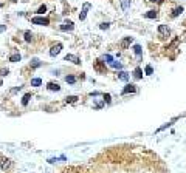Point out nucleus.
Segmentation results:
<instances>
[{"label":"nucleus","mask_w":186,"mask_h":173,"mask_svg":"<svg viewBox=\"0 0 186 173\" xmlns=\"http://www.w3.org/2000/svg\"><path fill=\"white\" fill-rule=\"evenodd\" d=\"M13 167V161L8 158H0V168L2 170H9Z\"/></svg>","instance_id":"nucleus-1"},{"label":"nucleus","mask_w":186,"mask_h":173,"mask_svg":"<svg viewBox=\"0 0 186 173\" xmlns=\"http://www.w3.org/2000/svg\"><path fill=\"white\" fill-rule=\"evenodd\" d=\"M158 34H160V37H167L171 34V30H169V26L167 25H160L158 26Z\"/></svg>","instance_id":"nucleus-2"},{"label":"nucleus","mask_w":186,"mask_h":173,"mask_svg":"<svg viewBox=\"0 0 186 173\" xmlns=\"http://www.w3.org/2000/svg\"><path fill=\"white\" fill-rule=\"evenodd\" d=\"M31 22H33L34 25H48L50 23V20L48 19H45V17H33V19H31Z\"/></svg>","instance_id":"nucleus-3"},{"label":"nucleus","mask_w":186,"mask_h":173,"mask_svg":"<svg viewBox=\"0 0 186 173\" xmlns=\"http://www.w3.org/2000/svg\"><path fill=\"white\" fill-rule=\"evenodd\" d=\"M92 8V5H90V3H84L82 5V11H81V14H79V20H84L85 19V16H87V11H89V9Z\"/></svg>","instance_id":"nucleus-4"},{"label":"nucleus","mask_w":186,"mask_h":173,"mask_svg":"<svg viewBox=\"0 0 186 173\" xmlns=\"http://www.w3.org/2000/svg\"><path fill=\"white\" fill-rule=\"evenodd\" d=\"M73 28H75V25H73L71 20H65V22L61 25V30L62 31H73Z\"/></svg>","instance_id":"nucleus-5"},{"label":"nucleus","mask_w":186,"mask_h":173,"mask_svg":"<svg viewBox=\"0 0 186 173\" xmlns=\"http://www.w3.org/2000/svg\"><path fill=\"white\" fill-rule=\"evenodd\" d=\"M61 49H62V43H56V45H53L51 47V49H50V56H58L59 53H61Z\"/></svg>","instance_id":"nucleus-6"},{"label":"nucleus","mask_w":186,"mask_h":173,"mask_svg":"<svg viewBox=\"0 0 186 173\" xmlns=\"http://www.w3.org/2000/svg\"><path fill=\"white\" fill-rule=\"evenodd\" d=\"M65 61L75 63V65H79V63H81L79 57H78V56H75V54H67V56H65Z\"/></svg>","instance_id":"nucleus-7"},{"label":"nucleus","mask_w":186,"mask_h":173,"mask_svg":"<svg viewBox=\"0 0 186 173\" xmlns=\"http://www.w3.org/2000/svg\"><path fill=\"white\" fill-rule=\"evenodd\" d=\"M136 91V87L133 85V84H127L126 85V88L122 90V94H129V93H135Z\"/></svg>","instance_id":"nucleus-8"},{"label":"nucleus","mask_w":186,"mask_h":173,"mask_svg":"<svg viewBox=\"0 0 186 173\" xmlns=\"http://www.w3.org/2000/svg\"><path fill=\"white\" fill-rule=\"evenodd\" d=\"M48 90H50V91H59V90H61V87H59V84H54V82H50V84H48Z\"/></svg>","instance_id":"nucleus-9"},{"label":"nucleus","mask_w":186,"mask_h":173,"mask_svg":"<svg viewBox=\"0 0 186 173\" xmlns=\"http://www.w3.org/2000/svg\"><path fill=\"white\" fill-rule=\"evenodd\" d=\"M157 16H158V14H157V11H154V9H150V11H147L144 14L146 19H157Z\"/></svg>","instance_id":"nucleus-10"},{"label":"nucleus","mask_w":186,"mask_h":173,"mask_svg":"<svg viewBox=\"0 0 186 173\" xmlns=\"http://www.w3.org/2000/svg\"><path fill=\"white\" fill-rule=\"evenodd\" d=\"M130 43H132V37H126L124 40L121 42V48H122V49H126V48L129 47V45H130Z\"/></svg>","instance_id":"nucleus-11"},{"label":"nucleus","mask_w":186,"mask_h":173,"mask_svg":"<svg viewBox=\"0 0 186 173\" xmlns=\"http://www.w3.org/2000/svg\"><path fill=\"white\" fill-rule=\"evenodd\" d=\"M120 3H121L122 11H127V9H129V6H130V0H120Z\"/></svg>","instance_id":"nucleus-12"},{"label":"nucleus","mask_w":186,"mask_h":173,"mask_svg":"<svg viewBox=\"0 0 186 173\" xmlns=\"http://www.w3.org/2000/svg\"><path fill=\"white\" fill-rule=\"evenodd\" d=\"M40 85H42V79H39V77L31 79V87H40Z\"/></svg>","instance_id":"nucleus-13"},{"label":"nucleus","mask_w":186,"mask_h":173,"mask_svg":"<svg viewBox=\"0 0 186 173\" xmlns=\"http://www.w3.org/2000/svg\"><path fill=\"white\" fill-rule=\"evenodd\" d=\"M133 76H135L136 79H141V77H143V70H141V68H135V71H133Z\"/></svg>","instance_id":"nucleus-14"},{"label":"nucleus","mask_w":186,"mask_h":173,"mask_svg":"<svg viewBox=\"0 0 186 173\" xmlns=\"http://www.w3.org/2000/svg\"><path fill=\"white\" fill-rule=\"evenodd\" d=\"M19 61H20V54H19V53L9 56V62H19Z\"/></svg>","instance_id":"nucleus-15"},{"label":"nucleus","mask_w":186,"mask_h":173,"mask_svg":"<svg viewBox=\"0 0 186 173\" xmlns=\"http://www.w3.org/2000/svg\"><path fill=\"white\" fill-rule=\"evenodd\" d=\"M118 77H120L121 80H127L129 79V74L126 73V71H120V73H118Z\"/></svg>","instance_id":"nucleus-16"},{"label":"nucleus","mask_w":186,"mask_h":173,"mask_svg":"<svg viewBox=\"0 0 186 173\" xmlns=\"http://www.w3.org/2000/svg\"><path fill=\"white\" fill-rule=\"evenodd\" d=\"M183 12V8L181 6H178V8H174V11H172V17H177L178 14H181Z\"/></svg>","instance_id":"nucleus-17"},{"label":"nucleus","mask_w":186,"mask_h":173,"mask_svg":"<svg viewBox=\"0 0 186 173\" xmlns=\"http://www.w3.org/2000/svg\"><path fill=\"white\" fill-rule=\"evenodd\" d=\"M76 101H78V97H76V96H70V97H67V99H65L67 104H75Z\"/></svg>","instance_id":"nucleus-18"},{"label":"nucleus","mask_w":186,"mask_h":173,"mask_svg":"<svg viewBox=\"0 0 186 173\" xmlns=\"http://www.w3.org/2000/svg\"><path fill=\"white\" fill-rule=\"evenodd\" d=\"M133 51H135L136 56H141L143 49H141V47H140V45H135V47H133Z\"/></svg>","instance_id":"nucleus-19"},{"label":"nucleus","mask_w":186,"mask_h":173,"mask_svg":"<svg viewBox=\"0 0 186 173\" xmlns=\"http://www.w3.org/2000/svg\"><path fill=\"white\" fill-rule=\"evenodd\" d=\"M65 82H67V84H75V82H76V77H75V76H67V77H65Z\"/></svg>","instance_id":"nucleus-20"},{"label":"nucleus","mask_w":186,"mask_h":173,"mask_svg":"<svg viewBox=\"0 0 186 173\" xmlns=\"http://www.w3.org/2000/svg\"><path fill=\"white\" fill-rule=\"evenodd\" d=\"M44 12H47V6H45V5H40V6H39V9H37V14L44 16Z\"/></svg>","instance_id":"nucleus-21"},{"label":"nucleus","mask_w":186,"mask_h":173,"mask_svg":"<svg viewBox=\"0 0 186 173\" xmlns=\"http://www.w3.org/2000/svg\"><path fill=\"white\" fill-rule=\"evenodd\" d=\"M25 40H26V42H31V40H33V34H31V31H25Z\"/></svg>","instance_id":"nucleus-22"},{"label":"nucleus","mask_w":186,"mask_h":173,"mask_svg":"<svg viewBox=\"0 0 186 173\" xmlns=\"http://www.w3.org/2000/svg\"><path fill=\"white\" fill-rule=\"evenodd\" d=\"M30 99H31V94H25L23 99H22V105H26L28 102H30Z\"/></svg>","instance_id":"nucleus-23"},{"label":"nucleus","mask_w":186,"mask_h":173,"mask_svg":"<svg viewBox=\"0 0 186 173\" xmlns=\"http://www.w3.org/2000/svg\"><path fill=\"white\" fill-rule=\"evenodd\" d=\"M110 66H112V68H118V70H120V68H122V63H120V62H112Z\"/></svg>","instance_id":"nucleus-24"},{"label":"nucleus","mask_w":186,"mask_h":173,"mask_svg":"<svg viewBox=\"0 0 186 173\" xmlns=\"http://www.w3.org/2000/svg\"><path fill=\"white\" fill-rule=\"evenodd\" d=\"M104 61H106V62L109 63V65H110V63L113 62V57H112L110 54H106V56H104Z\"/></svg>","instance_id":"nucleus-25"},{"label":"nucleus","mask_w":186,"mask_h":173,"mask_svg":"<svg viewBox=\"0 0 186 173\" xmlns=\"http://www.w3.org/2000/svg\"><path fill=\"white\" fill-rule=\"evenodd\" d=\"M144 73L147 74V76H150V74H152V73H154V70H152V66H150V65H147V66H146V70H144Z\"/></svg>","instance_id":"nucleus-26"},{"label":"nucleus","mask_w":186,"mask_h":173,"mask_svg":"<svg viewBox=\"0 0 186 173\" xmlns=\"http://www.w3.org/2000/svg\"><path fill=\"white\" fill-rule=\"evenodd\" d=\"M109 26H110V23H107V22H104V23H101V25H99L101 30H107Z\"/></svg>","instance_id":"nucleus-27"},{"label":"nucleus","mask_w":186,"mask_h":173,"mask_svg":"<svg viewBox=\"0 0 186 173\" xmlns=\"http://www.w3.org/2000/svg\"><path fill=\"white\" fill-rule=\"evenodd\" d=\"M104 102H110V94H104Z\"/></svg>","instance_id":"nucleus-28"},{"label":"nucleus","mask_w":186,"mask_h":173,"mask_svg":"<svg viewBox=\"0 0 186 173\" xmlns=\"http://www.w3.org/2000/svg\"><path fill=\"white\" fill-rule=\"evenodd\" d=\"M39 65H40V62L37 61V59H34V61H33V66H39Z\"/></svg>","instance_id":"nucleus-29"},{"label":"nucleus","mask_w":186,"mask_h":173,"mask_svg":"<svg viewBox=\"0 0 186 173\" xmlns=\"http://www.w3.org/2000/svg\"><path fill=\"white\" fill-rule=\"evenodd\" d=\"M0 73H2V76H6V74H8L9 71H8V70H2V71H0Z\"/></svg>","instance_id":"nucleus-30"},{"label":"nucleus","mask_w":186,"mask_h":173,"mask_svg":"<svg viewBox=\"0 0 186 173\" xmlns=\"http://www.w3.org/2000/svg\"><path fill=\"white\" fill-rule=\"evenodd\" d=\"M147 2H152V3H161L163 0H147Z\"/></svg>","instance_id":"nucleus-31"},{"label":"nucleus","mask_w":186,"mask_h":173,"mask_svg":"<svg viewBox=\"0 0 186 173\" xmlns=\"http://www.w3.org/2000/svg\"><path fill=\"white\" fill-rule=\"evenodd\" d=\"M0 85H2V80H0Z\"/></svg>","instance_id":"nucleus-32"},{"label":"nucleus","mask_w":186,"mask_h":173,"mask_svg":"<svg viewBox=\"0 0 186 173\" xmlns=\"http://www.w3.org/2000/svg\"><path fill=\"white\" fill-rule=\"evenodd\" d=\"M0 8H2V5H0Z\"/></svg>","instance_id":"nucleus-33"}]
</instances>
